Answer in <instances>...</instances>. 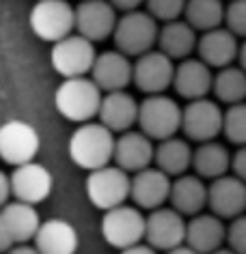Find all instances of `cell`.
<instances>
[{"mask_svg":"<svg viewBox=\"0 0 246 254\" xmlns=\"http://www.w3.org/2000/svg\"><path fill=\"white\" fill-rule=\"evenodd\" d=\"M164 254H199V252L194 250V248H190L188 244H184V246H177V248H173V250H168Z\"/></svg>","mask_w":246,"mask_h":254,"instance_id":"ab89813d","label":"cell"},{"mask_svg":"<svg viewBox=\"0 0 246 254\" xmlns=\"http://www.w3.org/2000/svg\"><path fill=\"white\" fill-rule=\"evenodd\" d=\"M186 244L194 248L199 254H212L214 250L227 244L225 220L216 213H199L188 220Z\"/></svg>","mask_w":246,"mask_h":254,"instance_id":"7402d4cb","label":"cell"},{"mask_svg":"<svg viewBox=\"0 0 246 254\" xmlns=\"http://www.w3.org/2000/svg\"><path fill=\"white\" fill-rule=\"evenodd\" d=\"M188 220L175 207H160L147 215L145 241L158 252H168L186 244Z\"/></svg>","mask_w":246,"mask_h":254,"instance_id":"8fae6325","label":"cell"},{"mask_svg":"<svg viewBox=\"0 0 246 254\" xmlns=\"http://www.w3.org/2000/svg\"><path fill=\"white\" fill-rule=\"evenodd\" d=\"M199 37L186 20H173L164 22L160 26V35H158V50H162L166 56H171L173 61H184L192 54V50H197Z\"/></svg>","mask_w":246,"mask_h":254,"instance_id":"484cf974","label":"cell"},{"mask_svg":"<svg viewBox=\"0 0 246 254\" xmlns=\"http://www.w3.org/2000/svg\"><path fill=\"white\" fill-rule=\"evenodd\" d=\"M225 125V112L220 110L218 101H212L207 97L188 101L181 117V131L188 140L192 142H210L216 140L218 134H223Z\"/></svg>","mask_w":246,"mask_h":254,"instance_id":"30bf717a","label":"cell"},{"mask_svg":"<svg viewBox=\"0 0 246 254\" xmlns=\"http://www.w3.org/2000/svg\"><path fill=\"white\" fill-rule=\"evenodd\" d=\"M158 35H160V26L156 17L149 11L134 9L121 13L112 39H115L117 50L138 59L158 46Z\"/></svg>","mask_w":246,"mask_h":254,"instance_id":"277c9868","label":"cell"},{"mask_svg":"<svg viewBox=\"0 0 246 254\" xmlns=\"http://www.w3.org/2000/svg\"><path fill=\"white\" fill-rule=\"evenodd\" d=\"M95 59H97L95 43L86 39V37H82L80 33H72L65 39L52 43V50H50L52 67L63 78L91 75Z\"/></svg>","mask_w":246,"mask_h":254,"instance_id":"ba28073f","label":"cell"},{"mask_svg":"<svg viewBox=\"0 0 246 254\" xmlns=\"http://www.w3.org/2000/svg\"><path fill=\"white\" fill-rule=\"evenodd\" d=\"M9 179H11L13 200L30 202V205H39V202H43L54 188L52 173L37 162L13 166V170L9 173Z\"/></svg>","mask_w":246,"mask_h":254,"instance_id":"9a60e30c","label":"cell"},{"mask_svg":"<svg viewBox=\"0 0 246 254\" xmlns=\"http://www.w3.org/2000/svg\"><path fill=\"white\" fill-rule=\"evenodd\" d=\"M112 4H115V9L117 11H134V9H138L141 4L145 2V0H110Z\"/></svg>","mask_w":246,"mask_h":254,"instance_id":"8d00e7d4","label":"cell"},{"mask_svg":"<svg viewBox=\"0 0 246 254\" xmlns=\"http://www.w3.org/2000/svg\"><path fill=\"white\" fill-rule=\"evenodd\" d=\"M117 166H121L128 173H138L149 166H154L156 162V147L154 140L143 134L141 129H128L123 134H119L117 144H115V160Z\"/></svg>","mask_w":246,"mask_h":254,"instance_id":"d6986e66","label":"cell"},{"mask_svg":"<svg viewBox=\"0 0 246 254\" xmlns=\"http://www.w3.org/2000/svg\"><path fill=\"white\" fill-rule=\"evenodd\" d=\"M171 175H166L154 164L145 170H138L132 177V200L136 207L154 211L171 200Z\"/></svg>","mask_w":246,"mask_h":254,"instance_id":"2e32d148","label":"cell"},{"mask_svg":"<svg viewBox=\"0 0 246 254\" xmlns=\"http://www.w3.org/2000/svg\"><path fill=\"white\" fill-rule=\"evenodd\" d=\"M145 228H147V215H143L141 207L136 205H119L104 211L102 237L106 239V244L117 250L143 244Z\"/></svg>","mask_w":246,"mask_h":254,"instance_id":"52a82bcc","label":"cell"},{"mask_svg":"<svg viewBox=\"0 0 246 254\" xmlns=\"http://www.w3.org/2000/svg\"><path fill=\"white\" fill-rule=\"evenodd\" d=\"M173 88L179 97L188 101L207 97L214 88V73L212 67L201 59H184L175 67Z\"/></svg>","mask_w":246,"mask_h":254,"instance_id":"44dd1931","label":"cell"},{"mask_svg":"<svg viewBox=\"0 0 246 254\" xmlns=\"http://www.w3.org/2000/svg\"><path fill=\"white\" fill-rule=\"evenodd\" d=\"M207 194H210V186H205V179H201L199 175L186 173L175 177L168 202L186 218H192L207 207Z\"/></svg>","mask_w":246,"mask_h":254,"instance_id":"cb8c5ba5","label":"cell"},{"mask_svg":"<svg viewBox=\"0 0 246 254\" xmlns=\"http://www.w3.org/2000/svg\"><path fill=\"white\" fill-rule=\"evenodd\" d=\"M240 37L233 35L227 26H218L207 33H201L199 43H197V52L199 59L207 63L212 69H223L229 67L233 63H238L240 56Z\"/></svg>","mask_w":246,"mask_h":254,"instance_id":"ffe728a7","label":"cell"},{"mask_svg":"<svg viewBox=\"0 0 246 254\" xmlns=\"http://www.w3.org/2000/svg\"><path fill=\"white\" fill-rule=\"evenodd\" d=\"M212 254H238V252H233L231 248H218V250H214Z\"/></svg>","mask_w":246,"mask_h":254,"instance_id":"b9f144b4","label":"cell"},{"mask_svg":"<svg viewBox=\"0 0 246 254\" xmlns=\"http://www.w3.org/2000/svg\"><path fill=\"white\" fill-rule=\"evenodd\" d=\"M188 0H145V7L158 22L179 20L186 11Z\"/></svg>","mask_w":246,"mask_h":254,"instance_id":"1f68e13d","label":"cell"},{"mask_svg":"<svg viewBox=\"0 0 246 254\" xmlns=\"http://www.w3.org/2000/svg\"><path fill=\"white\" fill-rule=\"evenodd\" d=\"M13 198V192H11V179H9V173H2L0 175V202L7 205Z\"/></svg>","mask_w":246,"mask_h":254,"instance_id":"d590c367","label":"cell"},{"mask_svg":"<svg viewBox=\"0 0 246 254\" xmlns=\"http://www.w3.org/2000/svg\"><path fill=\"white\" fill-rule=\"evenodd\" d=\"M86 196L89 200L102 211L125 205V200L132 198V177L121 166H102L91 170L86 179Z\"/></svg>","mask_w":246,"mask_h":254,"instance_id":"8992f818","label":"cell"},{"mask_svg":"<svg viewBox=\"0 0 246 254\" xmlns=\"http://www.w3.org/2000/svg\"><path fill=\"white\" fill-rule=\"evenodd\" d=\"M39 153V134L26 121H7L0 129V155L11 166L35 162Z\"/></svg>","mask_w":246,"mask_h":254,"instance_id":"5bb4252c","label":"cell"},{"mask_svg":"<svg viewBox=\"0 0 246 254\" xmlns=\"http://www.w3.org/2000/svg\"><path fill=\"white\" fill-rule=\"evenodd\" d=\"M138 108H141V104L125 91L104 93L97 119L115 134H123V131L138 125Z\"/></svg>","mask_w":246,"mask_h":254,"instance_id":"603a6c76","label":"cell"},{"mask_svg":"<svg viewBox=\"0 0 246 254\" xmlns=\"http://www.w3.org/2000/svg\"><path fill=\"white\" fill-rule=\"evenodd\" d=\"M227 246L238 254H246V215L244 213L229 220V226H227Z\"/></svg>","mask_w":246,"mask_h":254,"instance_id":"836d02e7","label":"cell"},{"mask_svg":"<svg viewBox=\"0 0 246 254\" xmlns=\"http://www.w3.org/2000/svg\"><path fill=\"white\" fill-rule=\"evenodd\" d=\"M212 93L216 95L220 104H227V106L246 101V71L240 65H229V67L218 69V73L214 75Z\"/></svg>","mask_w":246,"mask_h":254,"instance_id":"f546056e","label":"cell"},{"mask_svg":"<svg viewBox=\"0 0 246 254\" xmlns=\"http://www.w3.org/2000/svg\"><path fill=\"white\" fill-rule=\"evenodd\" d=\"M4 254H41L37 250V246H30V244H20V246H13L11 250H7Z\"/></svg>","mask_w":246,"mask_h":254,"instance_id":"f35d334b","label":"cell"},{"mask_svg":"<svg viewBox=\"0 0 246 254\" xmlns=\"http://www.w3.org/2000/svg\"><path fill=\"white\" fill-rule=\"evenodd\" d=\"M225 26L233 35L246 39V0H229L225 13Z\"/></svg>","mask_w":246,"mask_h":254,"instance_id":"d6a6232c","label":"cell"},{"mask_svg":"<svg viewBox=\"0 0 246 254\" xmlns=\"http://www.w3.org/2000/svg\"><path fill=\"white\" fill-rule=\"evenodd\" d=\"M28 24L41 41L56 43L76 33V7L67 0H37L30 9Z\"/></svg>","mask_w":246,"mask_h":254,"instance_id":"5b68a950","label":"cell"},{"mask_svg":"<svg viewBox=\"0 0 246 254\" xmlns=\"http://www.w3.org/2000/svg\"><path fill=\"white\" fill-rule=\"evenodd\" d=\"M231 173L240 177L242 181H246V144L238 147V151L231 157Z\"/></svg>","mask_w":246,"mask_h":254,"instance_id":"e575fe53","label":"cell"},{"mask_svg":"<svg viewBox=\"0 0 246 254\" xmlns=\"http://www.w3.org/2000/svg\"><path fill=\"white\" fill-rule=\"evenodd\" d=\"M231 157L233 155L227 151L225 144H220L216 140L201 142L194 149V155H192L194 175H199L201 179H207V181L218 179V177H223L231 170Z\"/></svg>","mask_w":246,"mask_h":254,"instance_id":"4316f807","label":"cell"},{"mask_svg":"<svg viewBox=\"0 0 246 254\" xmlns=\"http://www.w3.org/2000/svg\"><path fill=\"white\" fill-rule=\"evenodd\" d=\"M117 22L119 15L110 0H80L76 7V33L93 43L115 35Z\"/></svg>","mask_w":246,"mask_h":254,"instance_id":"4fadbf2b","label":"cell"},{"mask_svg":"<svg viewBox=\"0 0 246 254\" xmlns=\"http://www.w3.org/2000/svg\"><path fill=\"white\" fill-rule=\"evenodd\" d=\"M192 155L194 149L188 144L184 138H166V140H160L156 147V166L164 170L171 177H179L186 175L188 168L192 166Z\"/></svg>","mask_w":246,"mask_h":254,"instance_id":"83f0119b","label":"cell"},{"mask_svg":"<svg viewBox=\"0 0 246 254\" xmlns=\"http://www.w3.org/2000/svg\"><path fill=\"white\" fill-rule=\"evenodd\" d=\"M119 254H158V250L151 248L149 244H136L132 248H125V250H121Z\"/></svg>","mask_w":246,"mask_h":254,"instance_id":"74e56055","label":"cell"},{"mask_svg":"<svg viewBox=\"0 0 246 254\" xmlns=\"http://www.w3.org/2000/svg\"><path fill=\"white\" fill-rule=\"evenodd\" d=\"M173 59L166 56L162 50H149L138 56L134 63V84L145 95H160L168 86H173L175 67Z\"/></svg>","mask_w":246,"mask_h":254,"instance_id":"7c38bea8","label":"cell"},{"mask_svg":"<svg viewBox=\"0 0 246 254\" xmlns=\"http://www.w3.org/2000/svg\"><path fill=\"white\" fill-rule=\"evenodd\" d=\"M35 246L41 254H76L78 233L69 222L52 218L48 222H41L35 237Z\"/></svg>","mask_w":246,"mask_h":254,"instance_id":"d4e9b609","label":"cell"},{"mask_svg":"<svg viewBox=\"0 0 246 254\" xmlns=\"http://www.w3.org/2000/svg\"><path fill=\"white\" fill-rule=\"evenodd\" d=\"M104 91L95 84L91 75L82 78H65L61 86L56 88L54 104L61 117H65L72 123H89L99 117Z\"/></svg>","mask_w":246,"mask_h":254,"instance_id":"7a4b0ae2","label":"cell"},{"mask_svg":"<svg viewBox=\"0 0 246 254\" xmlns=\"http://www.w3.org/2000/svg\"><path fill=\"white\" fill-rule=\"evenodd\" d=\"M238 65L246 71V39L240 43V56H238Z\"/></svg>","mask_w":246,"mask_h":254,"instance_id":"60d3db41","label":"cell"},{"mask_svg":"<svg viewBox=\"0 0 246 254\" xmlns=\"http://www.w3.org/2000/svg\"><path fill=\"white\" fill-rule=\"evenodd\" d=\"M227 7L223 0H188L184 20L197 30V33H207L218 26H225Z\"/></svg>","mask_w":246,"mask_h":254,"instance_id":"f1b7e54d","label":"cell"},{"mask_svg":"<svg viewBox=\"0 0 246 254\" xmlns=\"http://www.w3.org/2000/svg\"><path fill=\"white\" fill-rule=\"evenodd\" d=\"M115 131L108 129L102 121H89V123H80L78 129L72 134L67 151L76 166L91 173L108 166L115 160Z\"/></svg>","mask_w":246,"mask_h":254,"instance_id":"6da1fadb","label":"cell"},{"mask_svg":"<svg viewBox=\"0 0 246 254\" xmlns=\"http://www.w3.org/2000/svg\"><path fill=\"white\" fill-rule=\"evenodd\" d=\"M91 78L104 93L123 91L130 82H134V63H130V56L121 50H108L104 54H97Z\"/></svg>","mask_w":246,"mask_h":254,"instance_id":"ac0fdd59","label":"cell"},{"mask_svg":"<svg viewBox=\"0 0 246 254\" xmlns=\"http://www.w3.org/2000/svg\"><path fill=\"white\" fill-rule=\"evenodd\" d=\"M184 108L168 95H147L138 108V129L151 140H166L181 129Z\"/></svg>","mask_w":246,"mask_h":254,"instance_id":"3957f363","label":"cell"},{"mask_svg":"<svg viewBox=\"0 0 246 254\" xmlns=\"http://www.w3.org/2000/svg\"><path fill=\"white\" fill-rule=\"evenodd\" d=\"M223 134L231 144H238V147L246 144V101L233 104L225 110Z\"/></svg>","mask_w":246,"mask_h":254,"instance_id":"4dcf8cb0","label":"cell"},{"mask_svg":"<svg viewBox=\"0 0 246 254\" xmlns=\"http://www.w3.org/2000/svg\"><path fill=\"white\" fill-rule=\"evenodd\" d=\"M207 207L223 220H233L246 209V181L236 175H223L210 181Z\"/></svg>","mask_w":246,"mask_h":254,"instance_id":"e0dca14e","label":"cell"},{"mask_svg":"<svg viewBox=\"0 0 246 254\" xmlns=\"http://www.w3.org/2000/svg\"><path fill=\"white\" fill-rule=\"evenodd\" d=\"M39 226L41 220L35 205L22 200L7 202L2 205V213H0V248L7 252L13 246L30 244L35 241Z\"/></svg>","mask_w":246,"mask_h":254,"instance_id":"9c48e42d","label":"cell"}]
</instances>
